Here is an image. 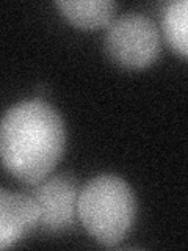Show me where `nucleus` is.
Listing matches in <instances>:
<instances>
[{
  "instance_id": "1",
  "label": "nucleus",
  "mask_w": 188,
  "mask_h": 251,
  "mask_svg": "<svg viewBox=\"0 0 188 251\" xmlns=\"http://www.w3.org/2000/svg\"><path fill=\"white\" fill-rule=\"evenodd\" d=\"M65 145V123L47 102H19L0 121V162L25 184H38L50 175Z\"/></svg>"
},
{
  "instance_id": "2",
  "label": "nucleus",
  "mask_w": 188,
  "mask_h": 251,
  "mask_svg": "<svg viewBox=\"0 0 188 251\" xmlns=\"http://www.w3.org/2000/svg\"><path fill=\"white\" fill-rule=\"evenodd\" d=\"M77 215L94 239L115 247L127 237L135 222V195L119 176L100 175L78 192Z\"/></svg>"
},
{
  "instance_id": "3",
  "label": "nucleus",
  "mask_w": 188,
  "mask_h": 251,
  "mask_svg": "<svg viewBox=\"0 0 188 251\" xmlns=\"http://www.w3.org/2000/svg\"><path fill=\"white\" fill-rule=\"evenodd\" d=\"M108 57L127 69L146 68L160 53V33L155 24L138 13H127L112 21L105 36Z\"/></svg>"
},
{
  "instance_id": "4",
  "label": "nucleus",
  "mask_w": 188,
  "mask_h": 251,
  "mask_svg": "<svg viewBox=\"0 0 188 251\" xmlns=\"http://www.w3.org/2000/svg\"><path fill=\"white\" fill-rule=\"evenodd\" d=\"M38 207V223L44 231L57 232L72 226L77 212L78 185L70 175L43 179L30 195Z\"/></svg>"
},
{
  "instance_id": "5",
  "label": "nucleus",
  "mask_w": 188,
  "mask_h": 251,
  "mask_svg": "<svg viewBox=\"0 0 188 251\" xmlns=\"http://www.w3.org/2000/svg\"><path fill=\"white\" fill-rule=\"evenodd\" d=\"M38 223V207L30 195L0 190V250L10 248Z\"/></svg>"
},
{
  "instance_id": "6",
  "label": "nucleus",
  "mask_w": 188,
  "mask_h": 251,
  "mask_svg": "<svg viewBox=\"0 0 188 251\" xmlns=\"http://www.w3.org/2000/svg\"><path fill=\"white\" fill-rule=\"evenodd\" d=\"M55 5L70 24L85 30L108 27L118 10L112 0H58Z\"/></svg>"
},
{
  "instance_id": "7",
  "label": "nucleus",
  "mask_w": 188,
  "mask_h": 251,
  "mask_svg": "<svg viewBox=\"0 0 188 251\" xmlns=\"http://www.w3.org/2000/svg\"><path fill=\"white\" fill-rule=\"evenodd\" d=\"M188 2L176 0L171 2L163 14V30L168 43L184 58L188 57Z\"/></svg>"
}]
</instances>
